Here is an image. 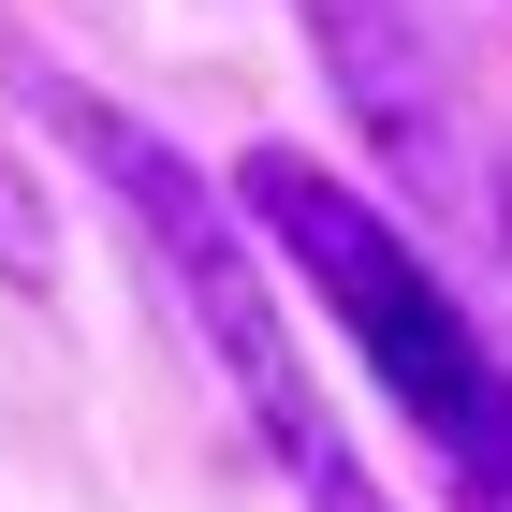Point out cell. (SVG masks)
Listing matches in <instances>:
<instances>
[{
	"label": "cell",
	"instance_id": "1",
	"mask_svg": "<svg viewBox=\"0 0 512 512\" xmlns=\"http://www.w3.org/2000/svg\"><path fill=\"white\" fill-rule=\"evenodd\" d=\"M30 118H44V147L103 191L132 278H147L161 322L205 352V381L235 395V425L264 439V469L293 483V512H395L381 469H366V439H352V410L322 395L308 337H293V308H278L293 278H278V249L249 235V205L220 191L205 161H176L118 88H88V74H44V59H30Z\"/></svg>",
	"mask_w": 512,
	"mask_h": 512
},
{
	"label": "cell",
	"instance_id": "2",
	"mask_svg": "<svg viewBox=\"0 0 512 512\" xmlns=\"http://www.w3.org/2000/svg\"><path fill=\"white\" fill-rule=\"evenodd\" d=\"M235 205H249V235L278 249V278L352 337L366 395L425 439L439 498L454 512H512V352L483 337L469 293L410 249V220H395L366 176L308 161V147H249L235 161Z\"/></svg>",
	"mask_w": 512,
	"mask_h": 512
},
{
	"label": "cell",
	"instance_id": "3",
	"mask_svg": "<svg viewBox=\"0 0 512 512\" xmlns=\"http://www.w3.org/2000/svg\"><path fill=\"white\" fill-rule=\"evenodd\" d=\"M293 15H308L322 88L352 103L381 191L425 205V220H498V176H483V132H469V59L439 30V0H293Z\"/></svg>",
	"mask_w": 512,
	"mask_h": 512
},
{
	"label": "cell",
	"instance_id": "4",
	"mask_svg": "<svg viewBox=\"0 0 512 512\" xmlns=\"http://www.w3.org/2000/svg\"><path fill=\"white\" fill-rule=\"evenodd\" d=\"M15 103H30V59L0 44V278L15 293H59V205H44V161L15 147Z\"/></svg>",
	"mask_w": 512,
	"mask_h": 512
},
{
	"label": "cell",
	"instance_id": "5",
	"mask_svg": "<svg viewBox=\"0 0 512 512\" xmlns=\"http://www.w3.org/2000/svg\"><path fill=\"white\" fill-rule=\"evenodd\" d=\"M483 235H498V264H512V161H498V220H483Z\"/></svg>",
	"mask_w": 512,
	"mask_h": 512
}]
</instances>
